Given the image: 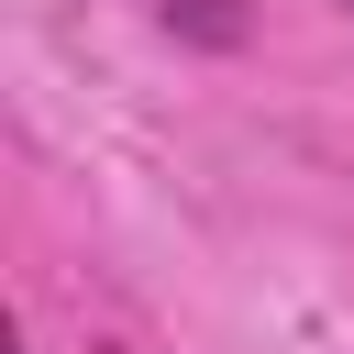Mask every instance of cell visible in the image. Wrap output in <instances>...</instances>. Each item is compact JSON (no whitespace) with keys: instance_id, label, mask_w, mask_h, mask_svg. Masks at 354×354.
I'll return each mask as SVG.
<instances>
[{"instance_id":"6da1fadb","label":"cell","mask_w":354,"mask_h":354,"mask_svg":"<svg viewBox=\"0 0 354 354\" xmlns=\"http://www.w3.org/2000/svg\"><path fill=\"white\" fill-rule=\"evenodd\" d=\"M166 11V33H188V44H243V0H155Z\"/></svg>"}]
</instances>
